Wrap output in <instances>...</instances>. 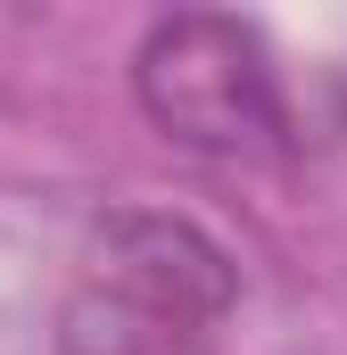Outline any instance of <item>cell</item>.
Listing matches in <instances>:
<instances>
[{
	"label": "cell",
	"instance_id": "cell-1",
	"mask_svg": "<svg viewBox=\"0 0 347 355\" xmlns=\"http://www.w3.org/2000/svg\"><path fill=\"white\" fill-rule=\"evenodd\" d=\"M240 306L232 248L174 215V207H116L99 215L58 297V355H215Z\"/></svg>",
	"mask_w": 347,
	"mask_h": 355
},
{
	"label": "cell",
	"instance_id": "cell-2",
	"mask_svg": "<svg viewBox=\"0 0 347 355\" xmlns=\"http://www.w3.org/2000/svg\"><path fill=\"white\" fill-rule=\"evenodd\" d=\"M133 99L166 141L223 166H273L314 141V116L273 67V42L223 8L158 17L133 50Z\"/></svg>",
	"mask_w": 347,
	"mask_h": 355
}]
</instances>
